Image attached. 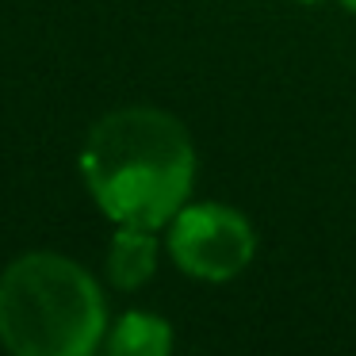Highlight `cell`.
Listing matches in <instances>:
<instances>
[{
    "label": "cell",
    "mask_w": 356,
    "mask_h": 356,
    "mask_svg": "<svg viewBox=\"0 0 356 356\" xmlns=\"http://www.w3.org/2000/svg\"><path fill=\"white\" fill-rule=\"evenodd\" d=\"M81 177L115 226L161 230L192 195V134L161 108L108 111L85 138Z\"/></svg>",
    "instance_id": "cell-1"
},
{
    "label": "cell",
    "mask_w": 356,
    "mask_h": 356,
    "mask_svg": "<svg viewBox=\"0 0 356 356\" xmlns=\"http://www.w3.org/2000/svg\"><path fill=\"white\" fill-rule=\"evenodd\" d=\"M104 291L77 261L35 249L0 272V345L12 356H96Z\"/></svg>",
    "instance_id": "cell-2"
},
{
    "label": "cell",
    "mask_w": 356,
    "mask_h": 356,
    "mask_svg": "<svg viewBox=\"0 0 356 356\" xmlns=\"http://www.w3.org/2000/svg\"><path fill=\"white\" fill-rule=\"evenodd\" d=\"M169 253L192 280L226 284L249 268L257 234L249 218L226 203H184L169 226Z\"/></svg>",
    "instance_id": "cell-3"
},
{
    "label": "cell",
    "mask_w": 356,
    "mask_h": 356,
    "mask_svg": "<svg viewBox=\"0 0 356 356\" xmlns=\"http://www.w3.org/2000/svg\"><path fill=\"white\" fill-rule=\"evenodd\" d=\"M157 272V238L142 226H115V238L108 245V280L119 291L149 284Z\"/></svg>",
    "instance_id": "cell-4"
},
{
    "label": "cell",
    "mask_w": 356,
    "mask_h": 356,
    "mask_svg": "<svg viewBox=\"0 0 356 356\" xmlns=\"http://www.w3.org/2000/svg\"><path fill=\"white\" fill-rule=\"evenodd\" d=\"M108 356H172V325L149 310H127L104 337Z\"/></svg>",
    "instance_id": "cell-5"
},
{
    "label": "cell",
    "mask_w": 356,
    "mask_h": 356,
    "mask_svg": "<svg viewBox=\"0 0 356 356\" xmlns=\"http://www.w3.org/2000/svg\"><path fill=\"white\" fill-rule=\"evenodd\" d=\"M345 8H348V12H356V0H345Z\"/></svg>",
    "instance_id": "cell-6"
},
{
    "label": "cell",
    "mask_w": 356,
    "mask_h": 356,
    "mask_svg": "<svg viewBox=\"0 0 356 356\" xmlns=\"http://www.w3.org/2000/svg\"><path fill=\"white\" fill-rule=\"evenodd\" d=\"M307 4H314V0H307Z\"/></svg>",
    "instance_id": "cell-7"
}]
</instances>
